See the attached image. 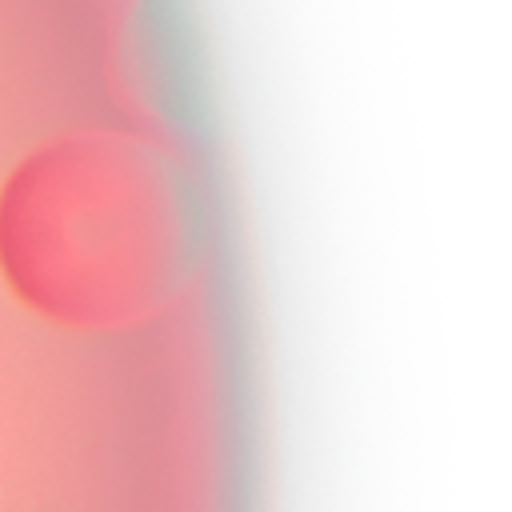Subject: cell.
<instances>
[{"instance_id": "6da1fadb", "label": "cell", "mask_w": 512, "mask_h": 512, "mask_svg": "<svg viewBox=\"0 0 512 512\" xmlns=\"http://www.w3.org/2000/svg\"><path fill=\"white\" fill-rule=\"evenodd\" d=\"M180 264L184 224L168 168L128 136H60L0 192V272L56 324H132L164 304Z\"/></svg>"}]
</instances>
